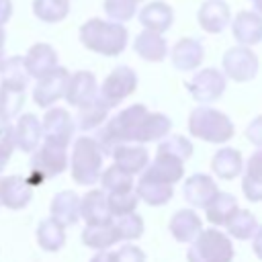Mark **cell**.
Instances as JSON below:
<instances>
[{
    "label": "cell",
    "mask_w": 262,
    "mask_h": 262,
    "mask_svg": "<svg viewBox=\"0 0 262 262\" xmlns=\"http://www.w3.org/2000/svg\"><path fill=\"white\" fill-rule=\"evenodd\" d=\"M168 229L172 233V237L180 244H190L203 229V221L196 215V211L192 209H180L172 215Z\"/></svg>",
    "instance_id": "cell-21"
},
{
    "label": "cell",
    "mask_w": 262,
    "mask_h": 262,
    "mask_svg": "<svg viewBox=\"0 0 262 262\" xmlns=\"http://www.w3.org/2000/svg\"><path fill=\"white\" fill-rule=\"evenodd\" d=\"M4 41H6V33H4V27H0V66L4 61Z\"/></svg>",
    "instance_id": "cell-48"
},
{
    "label": "cell",
    "mask_w": 262,
    "mask_h": 262,
    "mask_svg": "<svg viewBox=\"0 0 262 262\" xmlns=\"http://www.w3.org/2000/svg\"><path fill=\"white\" fill-rule=\"evenodd\" d=\"M12 16V0H0V27H4Z\"/></svg>",
    "instance_id": "cell-45"
},
{
    "label": "cell",
    "mask_w": 262,
    "mask_h": 262,
    "mask_svg": "<svg viewBox=\"0 0 262 262\" xmlns=\"http://www.w3.org/2000/svg\"><path fill=\"white\" fill-rule=\"evenodd\" d=\"M104 12L111 20L127 23L135 16L137 2L135 0H104Z\"/></svg>",
    "instance_id": "cell-41"
},
{
    "label": "cell",
    "mask_w": 262,
    "mask_h": 262,
    "mask_svg": "<svg viewBox=\"0 0 262 262\" xmlns=\"http://www.w3.org/2000/svg\"><path fill=\"white\" fill-rule=\"evenodd\" d=\"M250 2H252V6L256 8V12L262 14V0H250Z\"/></svg>",
    "instance_id": "cell-49"
},
{
    "label": "cell",
    "mask_w": 262,
    "mask_h": 262,
    "mask_svg": "<svg viewBox=\"0 0 262 262\" xmlns=\"http://www.w3.org/2000/svg\"><path fill=\"white\" fill-rule=\"evenodd\" d=\"M129 33L123 23L104 20V18H88L80 27V43L104 57L121 55L127 47Z\"/></svg>",
    "instance_id": "cell-1"
},
{
    "label": "cell",
    "mask_w": 262,
    "mask_h": 262,
    "mask_svg": "<svg viewBox=\"0 0 262 262\" xmlns=\"http://www.w3.org/2000/svg\"><path fill=\"white\" fill-rule=\"evenodd\" d=\"M90 262H111V250H96Z\"/></svg>",
    "instance_id": "cell-47"
},
{
    "label": "cell",
    "mask_w": 262,
    "mask_h": 262,
    "mask_svg": "<svg viewBox=\"0 0 262 262\" xmlns=\"http://www.w3.org/2000/svg\"><path fill=\"white\" fill-rule=\"evenodd\" d=\"M235 209H237L235 196L229 194V192H221V190H219V192L213 196V201L205 207L207 221H209L211 225H215V227H221V225H225V221L233 215Z\"/></svg>",
    "instance_id": "cell-34"
},
{
    "label": "cell",
    "mask_w": 262,
    "mask_h": 262,
    "mask_svg": "<svg viewBox=\"0 0 262 262\" xmlns=\"http://www.w3.org/2000/svg\"><path fill=\"white\" fill-rule=\"evenodd\" d=\"M12 135H14L16 149H20L25 154H33L43 139L41 121L33 113H20L16 117V123L12 125Z\"/></svg>",
    "instance_id": "cell-12"
},
{
    "label": "cell",
    "mask_w": 262,
    "mask_h": 262,
    "mask_svg": "<svg viewBox=\"0 0 262 262\" xmlns=\"http://www.w3.org/2000/svg\"><path fill=\"white\" fill-rule=\"evenodd\" d=\"M96 94H98V82H96V76L92 72L80 70V72L70 74L68 84H66V92H63V98L70 106L78 108L80 104L92 100Z\"/></svg>",
    "instance_id": "cell-13"
},
{
    "label": "cell",
    "mask_w": 262,
    "mask_h": 262,
    "mask_svg": "<svg viewBox=\"0 0 262 262\" xmlns=\"http://www.w3.org/2000/svg\"><path fill=\"white\" fill-rule=\"evenodd\" d=\"M156 154H170V156H176V158H180L182 162H186V160L192 156V143H190V139H186L184 135L168 133V135H164V137L158 141V151H156Z\"/></svg>",
    "instance_id": "cell-39"
},
{
    "label": "cell",
    "mask_w": 262,
    "mask_h": 262,
    "mask_svg": "<svg viewBox=\"0 0 262 262\" xmlns=\"http://www.w3.org/2000/svg\"><path fill=\"white\" fill-rule=\"evenodd\" d=\"M135 192H137L139 201L147 203L149 207H160V205H166L174 196V184L156 180V178L141 172V178L137 180Z\"/></svg>",
    "instance_id": "cell-23"
},
{
    "label": "cell",
    "mask_w": 262,
    "mask_h": 262,
    "mask_svg": "<svg viewBox=\"0 0 262 262\" xmlns=\"http://www.w3.org/2000/svg\"><path fill=\"white\" fill-rule=\"evenodd\" d=\"M217 192H219V188L209 174H192L182 184V194H184L186 203L194 209H205Z\"/></svg>",
    "instance_id": "cell-14"
},
{
    "label": "cell",
    "mask_w": 262,
    "mask_h": 262,
    "mask_svg": "<svg viewBox=\"0 0 262 262\" xmlns=\"http://www.w3.org/2000/svg\"><path fill=\"white\" fill-rule=\"evenodd\" d=\"M14 135H12V125L10 123H0V174L4 172L6 164L10 162L14 154Z\"/></svg>",
    "instance_id": "cell-42"
},
{
    "label": "cell",
    "mask_w": 262,
    "mask_h": 262,
    "mask_svg": "<svg viewBox=\"0 0 262 262\" xmlns=\"http://www.w3.org/2000/svg\"><path fill=\"white\" fill-rule=\"evenodd\" d=\"M68 147L47 141L43 139V143H39V147L33 151L31 158V166L29 172L25 176L29 186H39L49 178L59 176L61 172H66L68 168Z\"/></svg>",
    "instance_id": "cell-4"
},
{
    "label": "cell",
    "mask_w": 262,
    "mask_h": 262,
    "mask_svg": "<svg viewBox=\"0 0 262 262\" xmlns=\"http://www.w3.org/2000/svg\"><path fill=\"white\" fill-rule=\"evenodd\" d=\"M33 14L41 23H59L70 14V0H33Z\"/></svg>",
    "instance_id": "cell-36"
},
{
    "label": "cell",
    "mask_w": 262,
    "mask_h": 262,
    "mask_svg": "<svg viewBox=\"0 0 262 262\" xmlns=\"http://www.w3.org/2000/svg\"><path fill=\"white\" fill-rule=\"evenodd\" d=\"M111 262H145V252L137 246H121L111 252Z\"/></svg>",
    "instance_id": "cell-43"
},
{
    "label": "cell",
    "mask_w": 262,
    "mask_h": 262,
    "mask_svg": "<svg viewBox=\"0 0 262 262\" xmlns=\"http://www.w3.org/2000/svg\"><path fill=\"white\" fill-rule=\"evenodd\" d=\"M231 33L239 45H258L262 41V14L256 10H242L231 20Z\"/></svg>",
    "instance_id": "cell-17"
},
{
    "label": "cell",
    "mask_w": 262,
    "mask_h": 262,
    "mask_svg": "<svg viewBox=\"0 0 262 262\" xmlns=\"http://www.w3.org/2000/svg\"><path fill=\"white\" fill-rule=\"evenodd\" d=\"M119 233L113 223V219L102 223H86L82 229V244L92 250H108L111 246L119 244Z\"/></svg>",
    "instance_id": "cell-24"
},
{
    "label": "cell",
    "mask_w": 262,
    "mask_h": 262,
    "mask_svg": "<svg viewBox=\"0 0 262 262\" xmlns=\"http://www.w3.org/2000/svg\"><path fill=\"white\" fill-rule=\"evenodd\" d=\"M108 111H111V106L96 94L92 100L78 106V115H76L74 123L80 131H94L96 127H100L106 121Z\"/></svg>",
    "instance_id": "cell-31"
},
{
    "label": "cell",
    "mask_w": 262,
    "mask_h": 262,
    "mask_svg": "<svg viewBox=\"0 0 262 262\" xmlns=\"http://www.w3.org/2000/svg\"><path fill=\"white\" fill-rule=\"evenodd\" d=\"M41 129H43V139L68 147L70 141H72V137H74L76 123H74L72 115L66 108H61V106H49L47 113L43 115Z\"/></svg>",
    "instance_id": "cell-10"
},
{
    "label": "cell",
    "mask_w": 262,
    "mask_h": 262,
    "mask_svg": "<svg viewBox=\"0 0 262 262\" xmlns=\"http://www.w3.org/2000/svg\"><path fill=\"white\" fill-rule=\"evenodd\" d=\"M133 49L135 53L145 59V61H164V57L168 55V43L164 39L162 33H156V31H149V29H143L135 41H133Z\"/></svg>",
    "instance_id": "cell-22"
},
{
    "label": "cell",
    "mask_w": 262,
    "mask_h": 262,
    "mask_svg": "<svg viewBox=\"0 0 262 262\" xmlns=\"http://www.w3.org/2000/svg\"><path fill=\"white\" fill-rule=\"evenodd\" d=\"M172 131V121L164 113H149L141 119L135 135V143H149V141H160L164 135Z\"/></svg>",
    "instance_id": "cell-32"
},
{
    "label": "cell",
    "mask_w": 262,
    "mask_h": 262,
    "mask_svg": "<svg viewBox=\"0 0 262 262\" xmlns=\"http://www.w3.org/2000/svg\"><path fill=\"white\" fill-rule=\"evenodd\" d=\"M221 66H223L225 78H229L233 82H250L256 78L260 61H258V55L248 45L237 43L235 47H229L223 53Z\"/></svg>",
    "instance_id": "cell-6"
},
{
    "label": "cell",
    "mask_w": 262,
    "mask_h": 262,
    "mask_svg": "<svg viewBox=\"0 0 262 262\" xmlns=\"http://www.w3.org/2000/svg\"><path fill=\"white\" fill-rule=\"evenodd\" d=\"M98 180H100V186L104 192H119V190H131L133 188V174H129L127 170H123L117 164L102 170Z\"/></svg>",
    "instance_id": "cell-37"
},
{
    "label": "cell",
    "mask_w": 262,
    "mask_h": 262,
    "mask_svg": "<svg viewBox=\"0 0 262 262\" xmlns=\"http://www.w3.org/2000/svg\"><path fill=\"white\" fill-rule=\"evenodd\" d=\"M68 78H70V72L66 68H61V66H55L51 72H47L45 76L37 78V84L33 88L35 104L41 106V108H49L59 98H63Z\"/></svg>",
    "instance_id": "cell-9"
},
{
    "label": "cell",
    "mask_w": 262,
    "mask_h": 262,
    "mask_svg": "<svg viewBox=\"0 0 262 262\" xmlns=\"http://www.w3.org/2000/svg\"><path fill=\"white\" fill-rule=\"evenodd\" d=\"M211 170L221 180H233L244 172V158L233 147H219L211 158Z\"/></svg>",
    "instance_id": "cell-25"
},
{
    "label": "cell",
    "mask_w": 262,
    "mask_h": 262,
    "mask_svg": "<svg viewBox=\"0 0 262 262\" xmlns=\"http://www.w3.org/2000/svg\"><path fill=\"white\" fill-rule=\"evenodd\" d=\"M188 131L196 139L221 145V143H227L233 137L235 127H233V121L223 111H217L213 106L203 104V106H196V108L190 111Z\"/></svg>",
    "instance_id": "cell-2"
},
{
    "label": "cell",
    "mask_w": 262,
    "mask_h": 262,
    "mask_svg": "<svg viewBox=\"0 0 262 262\" xmlns=\"http://www.w3.org/2000/svg\"><path fill=\"white\" fill-rule=\"evenodd\" d=\"M170 59H172V66L176 70H180V72H192V70H196L203 63V59H205V47H203V43L199 39L182 37L172 47Z\"/></svg>",
    "instance_id": "cell-16"
},
{
    "label": "cell",
    "mask_w": 262,
    "mask_h": 262,
    "mask_svg": "<svg viewBox=\"0 0 262 262\" xmlns=\"http://www.w3.org/2000/svg\"><path fill=\"white\" fill-rule=\"evenodd\" d=\"M23 59H25V68H27L29 76L35 78V80L45 76L47 72H51L55 66H59L57 63V51L49 43H35V45H31Z\"/></svg>",
    "instance_id": "cell-19"
},
{
    "label": "cell",
    "mask_w": 262,
    "mask_h": 262,
    "mask_svg": "<svg viewBox=\"0 0 262 262\" xmlns=\"http://www.w3.org/2000/svg\"><path fill=\"white\" fill-rule=\"evenodd\" d=\"M258 227V221L254 217V213L246 211V209H235L233 215L225 221V229H227V235L229 237H235V239H250L254 235Z\"/></svg>",
    "instance_id": "cell-35"
},
{
    "label": "cell",
    "mask_w": 262,
    "mask_h": 262,
    "mask_svg": "<svg viewBox=\"0 0 262 262\" xmlns=\"http://www.w3.org/2000/svg\"><path fill=\"white\" fill-rule=\"evenodd\" d=\"M143 174H147L156 180L174 184V182L182 180V176H184V162L170 154H156L154 162H149L145 166Z\"/></svg>",
    "instance_id": "cell-20"
},
{
    "label": "cell",
    "mask_w": 262,
    "mask_h": 262,
    "mask_svg": "<svg viewBox=\"0 0 262 262\" xmlns=\"http://www.w3.org/2000/svg\"><path fill=\"white\" fill-rule=\"evenodd\" d=\"M225 86H227V78L217 68L199 70L186 84L190 96L201 104H209V102L219 100L225 92Z\"/></svg>",
    "instance_id": "cell-8"
},
{
    "label": "cell",
    "mask_w": 262,
    "mask_h": 262,
    "mask_svg": "<svg viewBox=\"0 0 262 262\" xmlns=\"http://www.w3.org/2000/svg\"><path fill=\"white\" fill-rule=\"evenodd\" d=\"M196 18H199V25L203 31L217 35L229 27L231 10L225 0H205L196 12Z\"/></svg>",
    "instance_id": "cell-15"
},
{
    "label": "cell",
    "mask_w": 262,
    "mask_h": 262,
    "mask_svg": "<svg viewBox=\"0 0 262 262\" xmlns=\"http://www.w3.org/2000/svg\"><path fill=\"white\" fill-rule=\"evenodd\" d=\"M80 219L86 223H102L113 219L106 205V192L102 188H92L80 199Z\"/></svg>",
    "instance_id": "cell-28"
},
{
    "label": "cell",
    "mask_w": 262,
    "mask_h": 262,
    "mask_svg": "<svg viewBox=\"0 0 262 262\" xmlns=\"http://www.w3.org/2000/svg\"><path fill=\"white\" fill-rule=\"evenodd\" d=\"M113 162L117 166H121L123 170H127L129 174H141L145 170V166L149 164V154L143 147V143H135V141H125L119 143L113 154H111Z\"/></svg>",
    "instance_id": "cell-18"
},
{
    "label": "cell",
    "mask_w": 262,
    "mask_h": 262,
    "mask_svg": "<svg viewBox=\"0 0 262 262\" xmlns=\"http://www.w3.org/2000/svg\"><path fill=\"white\" fill-rule=\"evenodd\" d=\"M252 250L262 260V225H258L256 231H254V235H252Z\"/></svg>",
    "instance_id": "cell-46"
},
{
    "label": "cell",
    "mask_w": 262,
    "mask_h": 262,
    "mask_svg": "<svg viewBox=\"0 0 262 262\" xmlns=\"http://www.w3.org/2000/svg\"><path fill=\"white\" fill-rule=\"evenodd\" d=\"M33 199V186L27 184L25 176H0V207L20 211Z\"/></svg>",
    "instance_id": "cell-11"
},
{
    "label": "cell",
    "mask_w": 262,
    "mask_h": 262,
    "mask_svg": "<svg viewBox=\"0 0 262 262\" xmlns=\"http://www.w3.org/2000/svg\"><path fill=\"white\" fill-rule=\"evenodd\" d=\"M49 213L63 227L80 221V196L74 190H61L51 199Z\"/></svg>",
    "instance_id": "cell-26"
},
{
    "label": "cell",
    "mask_w": 262,
    "mask_h": 262,
    "mask_svg": "<svg viewBox=\"0 0 262 262\" xmlns=\"http://www.w3.org/2000/svg\"><path fill=\"white\" fill-rule=\"evenodd\" d=\"M242 192L248 201H262V147H258L246 162V172L242 178Z\"/></svg>",
    "instance_id": "cell-30"
},
{
    "label": "cell",
    "mask_w": 262,
    "mask_h": 262,
    "mask_svg": "<svg viewBox=\"0 0 262 262\" xmlns=\"http://www.w3.org/2000/svg\"><path fill=\"white\" fill-rule=\"evenodd\" d=\"M135 2H143V0H135Z\"/></svg>",
    "instance_id": "cell-50"
},
{
    "label": "cell",
    "mask_w": 262,
    "mask_h": 262,
    "mask_svg": "<svg viewBox=\"0 0 262 262\" xmlns=\"http://www.w3.org/2000/svg\"><path fill=\"white\" fill-rule=\"evenodd\" d=\"M137 203H139V196L133 188L131 190H119V192H106V205H108V211L113 217L135 211Z\"/></svg>",
    "instance_id": "cell-40"
},
{
    "label": "cell",
    "mask_w": 262,
    "mask_h": 262,
    "mask_svg": "<svg viewBox=\"0 0 262 262\" xmlns=\"http://www.w3.org/2000/svg\"><path fill=\"white\" fill-rule=\"evenodd\" d=\"M246 137L256 147H262V115H258L250 121V125L246 127Z\"/></svg>",
    "instance_id": "cell-44"
},
{
    "label": "cell",
    "mask_w": 262,
    "mask_h": 262,
    "mask_svg": "<svg viewBox=\"0 0 262 262\" xmlns=\"http://www.w3.org/2000/svg\"><path fill=\"white\" fill-rule=\"evenodd\" d=\"M27 86L0 82V123H12L25 104Z\"/></svg>",
    "instance_id": "cell-29"
},
{
    "label": "cell",
    "mask_w": 262,
    "mask_h": 262,
    "mask_svg": "<svg viewBox=\"0 0 262 262\" xmlns=\"http://www.w3.org/2000/svg\"><path fill=\"white\" fill-rule=\"evenodd\" d=\"M113 223L117 227V233H119V239L121 242L139 239L143 235V229H145L141 215H137L135 211L125 213V215H119V217H113Z\"/></svg>",
    "instance_id": "cell-38"
},
{
    "label": "cell",
    "mask_w": 262,
    "mask_h": 262,
    "mask_svg": "<svg viewBox=\"0 0 262 262\" xmlns=\"http://www.w3.org/2000/svg\"><path fill=\"white\" fill-rule=\"evenodd\" d=\"M137 88V74L129 66H117L100 84L98 96L113 108L131 96Z\"/></svg>",
    "instance_id": "cell-7"
},
{
    "label": "cell",
    "mask_w": 262,
    "mask_h": 262,
    "mask_svg": "<svg viewBox=\"0 0 262 262\" xmlns=\"http://www.w3.org/2000/svg\"><path fill=\"white\" fill-rule=\"evenodd\" d=\"M35 237H37V244L41 246V250H45V252H59L66 246V227L49 215L47 219H43L37 225Z\"/></svg>",
    "instance_id": "cell-33"
},
{
    "label": "cell",
    "mask_w": 262,
    "mask_h": 262,
    "mask_svg": "<svg viewBox=\"0 0 262 262\" xmlns=\"http://www.w3.org/2000/svg\"><path fill=\"white\" fill-rule=\"evenodd\" d=\"M188 262H231L233 244L227 233L219 229H201V233L190 242L186 252Z\"/></svg>",
    "instance_id": "cell-5"
},
{
    "label": "cell",
    "mask_w": 262,
    "mask_h": 262,
    "mask_svg": "<svg viewBox=\"0 0 262 262\" xmlns=\"http://www.w3.org/2000/svg\"><path fill=\"white\" fill-rule=\"evenodd\" d=\"M139 23L143 25V29H149L156 33H166L174 23V12L166 2L154 0V2H147L139 10Z\"/></svg>",
    "instance_id": "cell-27"
},
{
    "label": "cell",
    "mask_w": 262,
    "mask_h": 262,
    "mask_svg": "<svg viewBox=\"0 0 262 262\" xmlns=\"http://www.w3.org/2000/svg\"><path fill=\"white\" fill-rule=\"evenodd\" d=\"M102 160H104V154L100 151L94 137L92 135H80L74 141L72 156L68 160L74 182L82 184V186L96 184L100 178V172H102Z\"/></svg>",
    "instance_id": "cell-3"
}]
</instances>
